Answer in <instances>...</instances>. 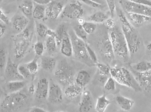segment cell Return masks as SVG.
Segmentation results:
<instances>
[{"label": "cell", "instance_id": "obj_26", "mask_svg": "<svg viewBox=\"0 0 151 112\" xmlns=\"http://www.w3.org/2000/svg\"><path fill=\"white\" fill-rule=\"evenodd\" d=\"M111 101L107 99L105 94L98 98L95 105V110L97 112H105Z\"/></svg>", "mask_w": 151, "mask_h": 112}, {"label": "cell", "instance_id": "obj_10", "mask_svg": "<svg viewBox=\"0 0 151 112\" xmlns=\"http://www.w3.org/2000/svg\"><path fill=\"white\" fill-rule=\"evenodd\" d=\"M130 71L132 72L141 88H143L146 91L150 92L151 89V71L145 72H138L130 68Z\"/></svg>", "mask_w": 151, "mask_h": 112}, {"label": "cell", "instance_id": "obj_58", "mask_svg": "<svg viewBox=\"0 0 151 112\" xmlns=\"http://www.w3.org/2000/svg\"><path fill=\"white\" fill-rule=\"evenodd\" d=\"M65 112V111H57V112Z\"/></svg>", "mask_w": 151, "mask_h": 112}, {"label": "cell", "instance_id": "obj_13", "mask_svg": "<svg viewBox=\"0 0 151 112\" xmlns=\"http://www.w3.org/2000/svg\"><path fill=\"white\" fill-rule=\"evenodd\" d=\"M47 98L52 104H59L63 102V92L59 85L54 83L50 85Z\"/></svg>", "mask_w": 151, "mask_h": 112}, {"label": "cell", "instance_id": "obj_4", "mask_svg": "<svg viewBox=\"0 0 151 112\" xmlns=\"http://www.w3.org/2000/svg\"><path fill=\"white\" fill-rule=\"evenodd\" d=\"M33 33L29 28L14 36V56L17 60L22 59L28 52L31 44Z\"/></svg>", "mask_w": 151, "mask_h": 112}, {"label": "cell", "instance_id": "obj_24", "mask_svg": "<svg viewBox=\"0 0 151 112\" xmlns=\"http://www.w3.org/2000/svg\"><path fill=\"white\" fill-rule=\"evenodd\" d=\"M116 102L120 108L124 111L130 110L134 104L133 100L122 95H118L115 98Z\"/></svg>", "mask_w": 151, "mask_h": 112}, {"label": "cell", "instance_id": "obj_61", "mask_svg": "<svg viewBox=\"0 0 151 112\" xmlns=\"http://www.w3.org/2000/svg\"></svg>", "mask_w": 151, "mask_h": 112}, {"label": "cell", "instance_id": "obj_45", "mask_svg": "<svg viewBox=\"0 0 151 112\" xmlns=\"http://www.w3.org/2000/svg\"><path fill=\"white\" fill-rule=\"evenodd\" d=\"M80 1L86 5L92 8H99L102 6V4L94 2L91 0H80Z\"/></svg>", "mask_w": 151, "mask_h": 112}, {"label": "cell", "instance_id": "obj_1", "mask_svg": "<svg viewBox=\"0 0 151 112\" xmlns=\"http://www.w3.org/2000/svg\"><path fill=\"white\" fill-rule=\"evenodd\" d=\"M116 11L121 22L122 31L125 38L130 55L136 54L142 44V40L139 33L130 23L122 10L116 7Z\"/></svg>", "mask_w": 151, "mask_h": 112}, {"label": "cell", "instance_id": "obj_6", "mask_svg": "<svg viewBox=\"0 0 151 112\" xmlns=\"http://www.w3.org/2000/svg\"><path fill=\"white\" fill-rule=\"evenodd\" d=\"M54 75L58 82L64 86L75 82L74 70L66 60L60 61L55 71Z\"/></svg>", "mask_w": 151, "mask_h": 112}, {"label": "cell", "instance_id": "obj_21", "mask_svg": "<svg viewBox=\"0 0 151 112\" xmlns=\"http://www.w3.org/2000/svg\"><path fill=\"white\" fill-rule=\"evenodd\" d=\"M127 17L132 23V25L136 27L142 25L151 19V17L141 14L133 13H127Z\"/></svg>", "mask_w": 151, "mask_h": 112}, {"label": "cell", "instance_id": "obj_7", "mask_svg": "<svg viewBox=\"0 0 151 112\" xmlns=\"http://www.w3.org/2000/svg\"><path fill=\"white\" fill-rule=\"evenodd\" d=\"M84 10L80 2L76 0L71 1L63 8L61 17L62 18L78 19L83 15Z\"/></svg>", "mask_w": 151, "mask_h": 112}, {"label": "cell", "instance_id": "obj_44", "mask_svg": "<svg viewBox=\"0 0 151 112\" xmlns=\"http://www.w3.org/2000/svg\"><path fill=\"white\" fill-rule=\"evenodd\" d=\"M0 21L2 22L3 24L7 25L9 24L10 23L9 19L1 9H0Z\"/></svg>", "mask_w": 151, "mask_h": 112}, {"label": "cell", "instance_id": "obj_53", "mask_svg": "<svg viewBox=\"0 0 151 112\" xmlns=\"http://www.w3.org/2000/svg\"><path fill=\"white\" fill-rule=\"evenodd\" d=\"M35 91H36V88H35V85L33 84L31 85L29 88V92L30 94L31 95H33L35 94Z\"/></svg>", "mask_w": 151, "mask_h": 112}, {"label": "cell", "instance_id": "obj_57", "mask_svg": "<svg viewBox=\"0 0 151 112\" xmlns=\"http://www.w3.org/2000/svg\"><path fill=\"white\" fill-rule=\"evenodd\" d=\"M116 112H129L128 111H124V110L121 109V110H117Z\"/></svg>", "mask_w": 151, "mask_h": 112}, {"label": "cell", "instance_id": "obj_22", "mask_svg": "<svg viewBox=\"0 0 151 112\" xmlns=\"http://www.w3.org/2000/svg\"><path fill=\"white\" fill-rule=\"evenodd\" d=\"M40 59V66L43 69L47 71H52L55 69L56 60L54 57L42 55Z\"/></svg>", "mask_w": 151, "mask_h": 112}, {"label": "cell", "instance_id": "obj_40", "mask_svg": "<svg viewBox=\"0 0 151 112\" xmlns=\"http://www.w3.org/2000/svg\"><path fill=\"white\" fill-rule=\"evenodd\" d=\"M104 88L108 91H114L116 88V82L113 78L109 76L104 84Z\"/></svg>", "mask_w": 151, "mask_h": 112}, {"label": "cell", "instance_id": "obj_56", "mask_svg": "<svg viewBox=\"0 0 151 112\" xmlns=\"http://www.w3.org/2000/svg\"><path fill=\"white\" fill-rule=\"evenodd\" d=\"M147 50H149V51H151V43H149V44H147Z\"/></svg>", "mask_w": 151, "mask_h": 112}, {"label": "cell", "instance_id": "obj_17", "mask_svg": "<svg viewBox=\"0 0 151 112\" xmlns=\"http://www.w3.org/2000/svg\"><path fill=\"white\" fill-rule=\"evenodd\" d=\"M83 91V88L79 86L74 82L66 86L64 91V94L68 98L74 100L81 95Z\"/></svg>", "mask_w": 151, "mask_h": 112}, {"label": "cell", "instance_id": "obj_20", "mask_svg": "<svg viewBox=\"0 0 151 112\" xmlns=\"http://www.w3.org/2000/svg\"><path fill=\"white\" fill-rule=\"evenodd\" d=\"M29 20L24 15L16 16L12 20V25L14 29L17 31L21 32L27 28Z\"/></svg>", "mask_w": 151, "mask_h": 112}, {"label": "cell", "instance_id": "obj_51", "mask_svg": "<svg viewBox=\"0 0 151 112\" xmlns=\"http://www.w3.org/2000/svg\"><path fill=\"white\" fill-rule=\"evenodd\" d=\"M29 112H47L45 109L39 107H33L30 109Z\"/></svg>", "mask_w": 151, "mask_h": 112}, {"label": "cell", "instance_id": "obj_39", "mask_svg": "<svg viewBox=\"0 0 151 112\" xmlns=\"http://www.w3.org/2000/svg\"><path fill=\"white\" fill-rule=\"evenodd\" d=\"M48 28L42 23L38 24L36 27L37 34L41 38H45L47 36V33Z\"/></svg>", "mask_w": 151, "mask_h": 112}, {"label": "cell", "instance_id": "obj_41", "mask_svg": "<svg viewBox=\"0 0 151 112\" xmlns=\"http://www.w3.org/2000/svg\"><path fill=\"white\" fill-rule=\"evenodd\" d=\"M86 50H87V54L90 57L92 61L93 62L95 65L99 63L98 58L97 55L95 54V52L93 51V49L90 47V46L87 43H86Z\"/></svg>", "mask_w": 151, "mask_h": 112}, {"label": "cell", "instance_id": "obj_36", "mask_svg": "<svg viewBox=\"0 0 151 112\" xmlns=\"http://www.w3.org/2000/svg\"><path fill=\"white\" fill-rule=\"evenodd\" d=\"M84 30L87 34H92L97 29V25L95 23L92 22H85L82 25Z\"/></svg>", "mask_w": 151, "mask_h": 112}, {"label": "cell", "instance_id": "obj_48", "mask_svg": "<svg viewBox=\"0 0 151 112\" xmlns=\"http://www.w3.org/2000/svg\"><path fill=\"white\" fill-rule=\"evenodd\" d=\"M99 75V78L98 80L99 82L101 84L104 85L106 81L107 80L108 78L109 77V76H106V75H103V74H101V73H98Z\"/></svg>", "mask_w": 151, "mask_h": 112}, {"label": "cell", "instance_id": "obj_2", "mask_svg": "<svg viewBox=\"0 0 151 112\" xmlns=\"http://www.w3.org/2000/svg\"><path fill=\"white\" fill-rule=\"evenodd\" d=\"M108 36L115 56L124 60H127L130 54L122 29L116 26L114 28L109 29Z\"/></svg>", "mask_w": 151, "mask_h": 112}, {"label": "cell", "instance_id": "obj_49", "mask_svg": "<svg viewBox=\"0 0 151 112\" xmlns=\"http://www.w3.org/2000/svg\"><path fill=\"white\" fill-rule=\"evenodd\" d=\"M37 4H41V5H47L52 0H31Z\"/></svg>", "mask_w": 151, "mask_h": 112}, {"label": "cell", "instance_id": "obj_28", "mask_svg": "<svg viewBox=\"0 0 151 112\" xmlns=\"http://www.w3.org/2000/svg\"><path fill=\"white\" fill-rule=\"evenodd\" d=\"M33 8L34 4L31 0H24L19 6V9L22 13L28 18L32 16Z\"/></svg>", "mask_w": 151, "mask_h": 112}, {"label": "cell", "instance_id": "obj_14", "mask_svg": "<svg viewBox=\"0 0 151 112\" xmlns=\"http://www.w3.org/2000/svg\"><path fill=\"white\" fill-rule=\"evenodd\" d=\"M93 105L91 93L88 90L83 91L78 105V112H90L93 108Z\"/></svg>", "mask_w": 151, "mask_h": 112}, {"label": "cell", "instance_id": "obj_34", "mask_svg": "<svg viewBox=\"0 0 151 112\" xmlns=\"http://www.w3.org/2000/svg\"><path fill=\"white\" fill-rule=\"evenodd\" d=\"M65 31L66 30L65 26L63 24L60 25L55 31L56 34L55 39L57 43V46H60L61 43L64 37Z\"/></svg>", "mask_w": 151, "mask_h": 112}, {"label": "cell", "instance_id": "obj_43", "mask_svg": "<svg viewBox=\"0 0 151 112\" xmlns=\"http://www.w3.org/2000/svg\"><path fill=\"white\" fill-rule=\"evenodd\" d=\"M112 17H113L116 11V6L115 4V0H106Z\"/></svg>", "mask_w": 151, "mask_h": 112}, {"label": "cell", "instance_id": "obj_3", "mask_svg": "<svg viewBox=\"0 0 151 112\" xmlns=\"http://www.w3.org/2000/svg\"><path fill=\"white\" fill-rule=\"evenodd\" d=\"M28 99V94L22 91L9 93L0 104V112H17L24 106Z\"/></svg>", "mask_w": 151, "mask_h": 112}, {"label": "cell", "instance_id": "obj_12", "mask_svg": "<svg viewBox=\"0 0 151 112\" xmlns=\"http://www.w3.org/2000/svg\"><path fill=\"white\" fill-rule=\"evenodd\" d=\"M64 5L61 2L51 1L46 7V17L52 20L56 19L61 14Z\"/></svg>", "mask_w": 151, "mask_h": 112}, {"label": "cell", "instance_id": "obj_25", "mask_svg": "<svg viewBox=\"0 0 151 112\" xmlns=\"http://www.w3.org/2000/svg\"><path fill=\"white\" fill-rule=\"evenodd\" d=\"M25 84L26 83L24 80L9 81L6 84V89L9 93L17 92L22 91Z\"/></svg>", "mask_w": 151, "mask_h": 112}, {"label": "cell", "instance_id": "obj_35", "mask_svg": "<svg viewBox=\"0 0 151 112\" xmlns=\"http://www.w3.org/2000/svg\"><path fill=\"white\" fill-rule=\"evenodd\" d=\"M74 33L77 37L85 41L87 39V34L84 30L82 25L78 24L75 26L73 30Z\"/></svg>", "mask_w": 151, "mask_h": 112}, {"label": "cell", "instance_id": "obj_42", "mask_svg": "<svg viewBox=\"0 0 151 112\" xmlns=\"http://www.w3.org/2000/svg\"><path fill=\"white\" fill-rule=\"evenodd\" d=\"M18 71L20 75L24 79L28 78L31 75L26 66L23 64L18 65Z\"/></svg>", "mask_w": 151, "mask_h": 112}, {"label": "cell", "instance_id": "obj_30", "mask_svg": "<svg viewBox=\"0 0 151 112\" xmlns=\"http://www.w3.org/2000/svg\"><path fill=\"white\" fill-rule=\"evenodd\" d=\"M7 52L4 46L0 45V74L4 73L8 60Z\"/></svg>", "mask_w": 151, "mask_h": 112}, {"label": "cell", "instance_id": "obj_55", "mask_svg": "<svg viewBox=\"0 0 151 112\" xmlns=\"http://www.w3.org/2000/svg\"><path fill=\"white\" fill-rule=\"evenodd\" d=\"M91 1L101 4H102L103 3L102 0H91Z\"/></svg>", "mask_w": 151, "mask_h": 112}, {"label": "cell", "instance_id": "obj_15", "mask_svg": "<svg viewBox=\"0 0 151 112\" xmlns=\"http://www.w3.org/2000/svg\"><path fill=\"white\" fill-rule=\"evenodd\" d=\"M49 82L46 78H42L38 81L35 94L39 100L47 98L49 89Z\"/></svg>", "mask_w": 151, "mask_h": 112}, {"label": "cell", "instance_id": "obj_50", "mask_svg": "<svg viewBox=\"0 0 151 112\" xmlns=\"http://www.w3.org/2000/svg\"><path fill=\"white\" fill-rule=\"evenodd\" d=\"M6 29V25L0 22V38H1L5 34Z\"/></svg>", "mask_w": 151, "mask_h": 112}, {"label": "cell", "instance_id": "obj_11", "mask_svg": "<svg viewBox=\"0 0 151 112\" xmlns=\"http://www.w3.org/2000/svg\"><path fill=\"white\" fill-rule=\"evenodd\" d=\"M4 74L8 81L24 80L18 72V65L14 62L9 57L8 58Z\"/></svg>", "mask_w": 151, "mask_h": 112}, {"label": "cell", "instance_id": "obj_9", "mask_svg": "<svg viewBox=\"0 0 151 112\" xmlns=\"http://www.w3.org/2000/svg\"><path fill=\"white\" fill-rule=\"evenodd\" d=\"M121 4L126 13L141 14L149 17H151V8L150 6L135 3L128 0H122Z\"/></svg>", "mask_w": 151, "mask_h": 112}, {"label": "cell", "instance_id": "obj_52", "mask_svg": "<svg viewBox=\"0 0 151 112\" xmlns=\"http://www.w3.org/2000/svg\"><path fill=\"white\" fill-rule=\"evenodd\" d=\"M47 36L52 37V38L55 39V37H56L55 31H53V30L48 28V30L47 31Z\"/></svg>", "mask_w": 151, "mask_h": 112}, {"label": "cell", "instance_id": "obj_54", "mask_svg": "<svg viewBox=\"0 0 151 112\" xmlns=\"http://www.w3.org/2000/svg\"><path fill=\"white\" fill-rule=\"evenodd\" d=\"M77 19L78 24L81 25H82L84 23V22H85V19L82 17L79 18Z\"/></svg>", "mask_w": 151, "mask_h": 112}, {"label": "cell", "instance_id": "obj_5", "mask_svg": "<svg viewBox=\"0 0 151 112\" xmlns=\"http://www.w3.org/2000/svg\"><path fill=\"white\" fill-rule=\"evenodd\" d=\"M68 34L72 43L74 57L89 67L95 66L87 54L85 41L77 37L72 30H70Z\"/></svg>", "mask_w": 151, "mask_h": 112}, {"label": "cell", "instance_id": "obj_16", "mask_svg": "<svg viewBox=\"0 0 151 112\" xmlns=\"http://www.w3.org/2000/svg\"><path fill=\"white\" fill-rule=\"evenodd\" d=\"M60 46L61 53L64 56L69 57L73 55L72 43L68 33L66 31Z\"/></svg>", "mask_w": 151, "mask_h": 112}, {"label": "cell", "instance_id": "obj_23", "mask_svg": "<svg viewBox=\"0 0 151 112\" xmlns=\"http://www.w3.org/2000/svg\"><path fill=\"white\" fill-rule=\"evenodd\" d=\"M110 75V76L114 78L116 82H117L121 85L124 86L129 88V85L125 79L121 68H118L115 67L111 68Z\"/></svg>", "mask_w": 151, "mask_h": 112}, {"label": "cell", "instance_id": "obj_47", "mask_svg": "<svg viewBox=\"0 0 151 112\" xmlns=\"http://www.w3.org/2000/svg\"><path fill=\"white\" fill-rule=\"evenodd\" d=\"M128 1L135 3L143 4V5L150 6V7L151 6V0H128Z\"/></svg>", "mask_w": 151, "mask_h": 112}, {"label": "cell", "instance_id": "obj_19", "mask_svg": "<svg viewBox=\"0 0 151 112\" xmlns=\"http://www.w3.org/2000/svg\"><path fill=\"white\" fill-rule=\"evenodd\" d=\"M121 69L129 85V88L133 89L136 92L141 91L142 88L139 86L132 72L128 69L124 67L121 68Z\"/></svg>", "mask_w": 151, "mask_h": 112}, {"label": "cell", "instance_id": "obj_33", "mask_svg": "<svg viewBox=\"0 0 151 112\" xmlns=\"http://www.w3.org/2000/svg\"><path fill=\"white\" fill-rule=\"evenodd\" d=\"M39 58V57L36 56L32 61L25 64L31 74H36L38 71L39 65L38 63V60Z\"/></svg>", "mask_w": 151, "mask_h": 112}, {"label": "cell", "instance_id": "obj_32", "mask_svg": "<svg viewBox=\"0 0 151 112\" xmlns=\"http://www.w3.org/2000/svg\"><path fill=\"white\" fill-rule=\"evenodd\" d=\"M45 47L49 53H53L57 50V45L55 38L48 37L45 42Z\"/></svg>", "mask_w": 151, "mask_h": 112}, {"label": "cell", "instance_id": "obj_27", "mask_svg": "<svg viewBox=\"0 0 151 112\" xmlns=\"http://www.w3.org/2000/svg\"><path fill=\"white\" fill-rule=\"evenodd\" d=\"M129 67L138 72H145L151 71V62L146 61H142L135 63H131Z\"/></svg>", "mask_w": 151, "mask_h": 112}, {"label": "cell", "instance_id": "obj_8", "mask_svg": "<svg viewBox=\"0 0 151 112\" xmlns=\"http://www.w3.org/2000/svg\"><path fill=\"white\" fill-rule=\"evenodd\" d=\"M97 47L100 54L103 58L109 61L114 60L115 55L108 34L103 35L99 39L97 43Z\"/></svg>", "mask_w": 151, "mask_h": 112}, {"label": "cell", "instance_id": "obj_31", "mask_svg": "<svg viewBox=\"0 0 151 112\" xmlns=\"http://www.w3.org/2000/svg\"><path fill=\"white\" fill-rule=\"evenodd\" d=\"M108 18V16L106 14L101 11H98L91 15L89 17V20L95 24H99L105 22Z\"/></svg>", "mask_w": 151, "mask_h": 112}, {"label": "cell", "instance_id": "obj_38", "mask_svg": "<svg viewBox=\"0 0 151 112\" xmlns=\"http://www.w3.org/2000/svg\"><path fill=\"white\" fill-rule=\"evenodd\" d=\"M34 52L36 56H41L45 51V47L44 43L41 41H37L33 46Z\"/></svg>", "mask_w": 151, "mask_h": 112}, {"label": "cell", "instance_id": "obj_46", "mask_svg": "<svg viewBox=\"0 0 151 112\" xmlns=\"http://www.w3.org/2000/svg\"><path fill=\"white\" fill-rule=\"evenodd\" d=\"M105 22V25L109 29L114 28L116 26V22L113 18H108Z\"/></svg>", "mask_w": 151, "mask_h": 112}, {"label": "cell", "instance_id": "obj_18", "mask_svg": "<svg viewBox=\"0 0 151 112\" xmlns=\"http://www.w3.org/2000/svg\"><path fill=\"white\" fill-rule=\"evenodd\" d=\"M91 74L86 70L79 71L75 77V83L83 88L88 84L91 80Z\"/></svg>", "mask_w": 151, "mask_h": 112}, {"label": "cell", "instance_id": "obj_37", "mask_svg": "<svg viewBox=\"0 0 151 112\" xmlns=\"http://www.w3.org/2000/svg\"><path fill=\"white\" fill-rule=\"evenodd\" d=\"M98 68V73L109 76L110 75V68L108 64L98 63L96 64Z\"/></svg>", "mask_w": 151, "mask_h": 112}, {"label": "cell", "instance_id": "obj_60", "mask_svg": "<svg viewBox=\"0 0 151 112\" xmlns=\"http://www.w3.org/2000/svg\"><path fill=\"white\" fill-rule=\"evenodd\" d=\"M1 94H0V100H1Z\"/></svg>", "mask_w": 151, "mask_h": 112}, {"label": "cell", "instance_id": "obj_29", "mask_svg": "<svg viewBox=\"0 0 151 112\" xmlns=\"http://www.w3.org/2000/svg\"><path fill=\"white\" fill-rule=\"evenodd\" d=\"M45 9L46 7L44 5L36 4L32 10V16L37 19H43L45 17Z\"/></svg>", "mask_w": 151, "mask_h": 112}, {"label": "cell", "instance_id": "obj_59", "mask_svg": "<svg viewBox=\"0 0 151 112\" xmlns=\"http://www.w3.org/2000/svg\"><path fill=\"white\" fill-rule=\"evenodd\" d=\"M2 0H0V4L2 2Z\"/></svg>", "mask_w": 151, "mask_h": 112}]
</instances>
